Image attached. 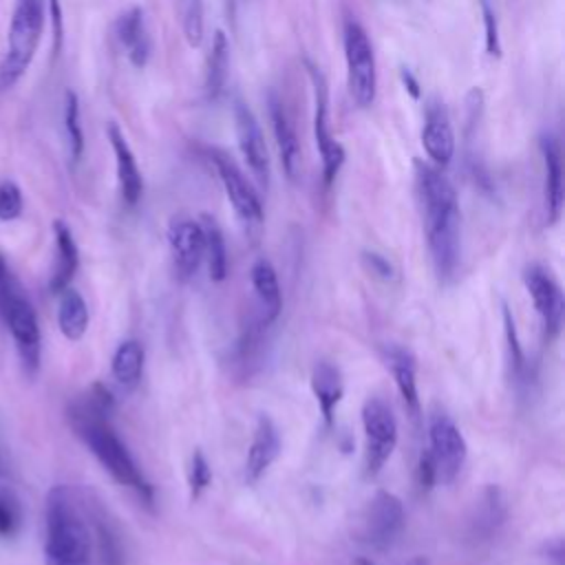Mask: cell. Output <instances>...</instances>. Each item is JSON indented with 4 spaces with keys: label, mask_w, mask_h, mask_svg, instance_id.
<instances>
[{
    "label": "cell",
    "mask_w": 565,
    "mask_h": 565,
    "mask_svg": "<svg viewBox=\"0 0 565 565\" xmlns=\"http://www.w3.org/2000/svg\"><path fill=\"white\" fill-rule=\"evenodd\" d=\"M113 406L110 393L95 384L90 395L68 411V422L75 435L84 441V446L93 452V457L102 463V468L124 488H130L139 499L148 505L154 501V492L150 481L139 470L126 444L117 437L113 426L108 424V413Z\"/></svg>",
    "instance_id": "cell-1"
},
{
    "label": "cell",
    "mask_w": 565,
    "mask_h": 565,
    "mask_svg": "<svg viewBox=\"0 0 565 565\" xmlns=\"http://www.w3.org/2000/svg\"><path fill=\"white\" fill-rule=\"evenodd\" d=\"M415 185L435 274L450 280L461 258V210L452 183L437 166L415 159Z\"/></svg>",
    "instance_id": "cell-2"
},
{
    "label": "cell",
    "mask_w": 565,
    "mask_h": 565,
    "mask_svg": "<svg viewBox=\"0 0 565 565\" xmlns=\"http://www.w3.org/2000/svg\"><path fill=\"white\" fill-rule=\"evenodd\" d=\"M93 552L88 503L75 488L53 486L44 503V565H90Z\"/></svg>",
    "instance_id": "cell-3"
},
{
    "label": "cell",
    "mask_w": 565,
    "mask_h": 565,
    "mask_svg": "<svg viewBox=\"0 0 565 565\" xmlns=\"http://www.w3.org/2000/svg\"><path fill=\"white\" fill-rule=\"evenodd\" d=\"M46 20V0H15L7 33V49L0 60V93L13 88L29 71Z\"/></svg>",
    "instance_id": "cell-4"
},
{
    "label": "cell",
    "mask_w": 565,
    "mask_h": 565,
    "mask_svg": "<svg viewBox=\"0 0 565 565\" xmlns=\"http://www.w3.org/2000/svg\"><path fill=\"white\" fill-rule=\"evenodd\" d=\"M349 97L358 108H369L377 95V62L366 29L349 18L342 26Z\"/></svg>",
    "instance_id": "cell-5"
},
{
    "label": "cell",
    "mask_w": 565,
    "mask_h": 565,
    "mask_svg": "<svg viewBox=\"0 0 565 565\" xmlns=\"http://www.w3.org/2000/svg\"><path fill=\"white\" fill-rule=\"evenodd\" d=\"M305 68H307L311 95H313V141H316V150H318L320 163H322V181H324V185H331L335 181L340 168L344 166L347 154H344L342 143L333 137V130H331L327 77L311 60H305Z\"/></svg>",
    "instance_id": "cell-6"
},
{
    "label": "cell",
    "mask_w": 565,
    "mask_h": 565,
    "mask_svg": "<svg viewBox=\"0 0 565 565\" xmlns=\"http://www.w3.org/2000/svg\"><path fill=\"white\" fill-rule=\"evenodd\" d=\"M364 428V470L375 477L391 459L397 446V422L391 406L380 397H369L362 404Z\"/></svg>",
    "instance_id": "cell-7"
},
{
    "label": "cell",
    "mask_w": 565,
    "mask_h": 565,
    "mask_svg": "<svg viewBox=\"0 0 565 565\" xmlns=\"http://www.w3.org/2000/svg\"><path fill=\"white\" fill-rule=\"evenodd\" d=\"M428 455L435 468V481L441 483H452L466 463V437L446 413H433L428 417Z\"/></svg>",
    "instance_id": "cell-8"
},
{
    "label": "cell",
    "mask_w": 565,
    "mask_h": 565,
    "mask_svg": "<svg viewBox=\"0 0 565 565\" xmlns=\"http://www.w3.org/2000/svg\"><path fill=\"white\" fill-rule=\"evenodd\" d=\"M404 530V508L402 501L386 490L373 494L360 514L358 539L371 550H388Z\"/></svg>",
    "instance_id": "cell-9"
},
{
    "label": "cell",
    "mask_w": 565,
    "mask_h": 565,
    "mask_svg": "<svg viewBox=\"0 0 565 565\" xmlns=\"http://www.w3.org/2000/svg\"><path fill=\"white\" fill-rule=\"evenodd\" d=\"M0 322H4V327L11 331L22 369L26 371L29 377H33L42 360V333H40L38 313L22 289L9 300Z\"/></svg>",
    "instance_id": "cell-10"
},
{
    "label": "cell",
    "mask_w": 565,
    "mask_h": 565,
    "mask_svg": "<svg viewBox=\"0 0 565 565\" xmlns=\"http://www.w3.org/2000/svg\"><path fill=\"white\" fill-rule=\"evenodd\" d=\"M207 157L218 174V181L223 185V192L236 212V216L247 227H258L263 223V201L249 179L243 174V170L236 166L232 157H227L218 148H207Z\"/></svg>",
    "instance_id": "cell-11"
},
{
    "label": "cell",
    "mask_w": 565,
    "mask_h": 565,
    "mask_svg": "<svg viewBox=\"0 0 565 565\" xmlns=\"http://www.w3.org/2000/svg\"><path fill=\"white\" fill-rule=\"evenodd\" d=\"M523 285L534 302V309L541 318V324L545 329L547 338H556L563 324V313H565V300L558 282L554 276L541 267V265H527L523 271Z\"/></svg>",
    "instance_id": "cell-12"
},
{
    "label": "cell",
    "mask_w": 565,
    "mask_h": 565,
    "mask_svg": "<svg viewBox=\"0 0 565 565\" xmlns=\"http://www.w3.org/2000/svg\"><path fill=\"white\" fill-rule=\"evenodd\" d=\"M234 132H236V143L238 150L249 168V172L254 174V179L267 188L269 185V152H267V143L260 130L258 119L254 117L252 108L247 104H243L241 99H234Z\"/></svg>",
    "instance_id": "cell-13"
},
{
    "label": "cell",
    "mask_w": 565,
    "mask_h": 565,
    "mask_svg": "<svg viewBox=\"0 0 565 565\" xmlns=\"http://www.w3.org/2000/svg\"><path fill=\"white\" fill-rule=\"evenodd\" d=\"M168 245L174 271L181 280L196 274L203 263V227L190 216H174L168 225Z\"/></svg>",
    "instance_id": "cell-14"
},
{
    "label": "cell",
    "mask_w": 565,
    "mask_h": 565,
    "mask_svg": "<svg viewBox=\"0 0 565 565\" xmlns=\"http://www.w3.org/2000/svg\"><path fill=\"white\" fill-rule=\"evenodd\" d=\"M422 146L428 159L437 168H446L455 157V130L444 102L433 99L424 110V126H422Z\"/></svg>",
    "instance_id": "cell-15"
},
{
    "label": "cell",
    "mask_w": 565,
    "mask_h": 565,
    "mask_svg": "<svg viewBox=\"0 0 565 565\" xmlns=\"http://www.w3.org/2000/svg\"><path fill=\"white\" fill-rule=\"evenodd\" d=\"M267 110H269V121H271V132L276 139L280 168L289 181H296L300 174V141H298L294 121H291L282 99L276 93H271L267 97Z\"/></svg>",
    "instance_id": "cell-16"
},
{
    "label": "cell",
    "mask_w": 565,
    "mask_h": 565,
    "mask_svg": "<svg viewBox=\"0 0 565 565\" xmlns=\"http://www.w3.org/2000/svg\"><path fill=\"white\" fill-rule=\"evenodd\" d=\"M108 135V143L115 157V170H117V183H119V194L124 199L126 205H137L141 194H143V179H141V170L137 166V159L124 137V132L119 130L117 124H108L106 128Z\"/></svg>",
    "instance_id": "cell-17"
},
{
    "label": "cell",
    "mask_w": 565,
    "mask_h": 565,
    "mask_svg": "<svg viewBox=\"0 0 565 565\" xmlns=\"http://www.w3.org/2000/svg\"><path fill=\"white\" fill-rule=\"evenodd\" d=\"M539 150H541L543 170H545V188H543L545 223L554 225L563 212V159H561L558 139L552 132L541 135Z\"/></svg>",
    "instance_id": "cell-18"
},
{
    "label": "cell",
    "mask_w": 565,
    "mask_h": 565,
    "mask_svg": "<svg viewBox=\"0 0 565 565\" xmlns=\"http://www.w3.org/2000/svg\"><path fill=\"white\" fill-rule=\"evenodd\" d=\"M115 38L119 46L126 51L130 64L135 68H143L152 55V40L146 26L143 9L130 7L115 20Z\"/></svg>",
    "instance_id": "cell-19"
},
{
    "label": "cell",
    "mask_w": 565,
    "mask_h": 565,
    "mask_svg": "<svg viewBox=\"0 0 565 565\" xmlns=\"http://www.w3.org/2000/svg\"><path fill=\"white\" fill-rule=\"evenodd\" d=\"M280 452V433L271 417L260 415L252 435V444L247 448V459H245V479L249 483H256L267 468L276 461Z\"/></svg>",
    "instance_id": "cell-20"
},
{
    "label": "cell",
    "mask_w": 565,
    "mask_h": 565,
    "mask_svg": "<svg viewBox=\"0 0 565 565\" xmlns=\"http://www.w3.org/2000/svg\"><path fill=\"white\" fill-rule=\"evenodd\" d=\"M53 236H55V260H53L49 289H51V294H60L71 285V280L77 274L79 249L73 238V232L60 218L53 223Z\"/></svg>",
    "instance_id": "cell-21"
},
{
    "label": "cell",
    "mask_w": 565,
    "mask_h": 565,
    "mask_svg": "<svg viewBox=\"0 0 565 565\" xmlns=\"http://www.w3.org/2000/svg\"><path fill=\"white\" fill-rule=\"evenodd\" d=\"M384 362L391 369L395 386L411 413H419V393H417V364L408 349L388 344L384 349Z\"/></svg>",
    "instance_id": "cell-22"
},
{
    "label": "cell",
    "mask_w": 565,
    "mask_h": 565,
    "mask_svg": "<svg viewBox=\"0 0 565 565\" xmlns=\"http://www.w3.org/2000/svg\"><path fill=\"white\" fill-rule=\"evenodd\" d=\"M249 278H252V287L256 291V298H258L263 322L269 324L278 318V313L282 309V296H280L276 269L267 258H258L252 265Z\"/></svg>",
    "instance_id": "cell-23"
},
{
    "label": "cell",
    "mask_w": 565,
    "mask_h": 565,
    "mask_svg": "<svg viewBox=\"0 0 565 565\" xmlns=\"http://www.w3.org/2000/svg\"><path fill=\"white\" fill-rule=\"evenodd\" d=\"M311 391L324 417V424L333 422V413L344 395V384L338 366L331 362H318L311 371Z\"/></svg>",
    "instance_id": "cell-24"
},
{
    "label": "cell",
    "mask_w": 565,
    "mask_h": 565,
    "mask_svg": "<svg viewBox=\"0 0 565 565\" xmlns=\"http://www.w3.org/2000/svg\"><path fill=\"white\" fill-rule=\"evenodd\" d=\"M227 77H230V42L223 31H216L205 60V79H203V90L210 102L223 95L227 86Z\"/></svg>",
    "instance_id": "cell-25"
},
{
    "label": "cell",
    "mask_w": 565,
    "mask_h": 565,
    "mask_svg": "<svg viewBox=\"0 0 565 565\" xmlns=\"http://www.w3.org/2000/svg\"><path fill=\"white\" fill-rule=\"evenodd\" d=\"M57 296H60V302H57V327H60V331H62V335L66 340L77 342V340L84 338V333L88 329V307H86V300L73 287H66Z\"/></svg>",
    "instance_id": "cell-26"
},
{
    "label": "cell",
    "mask_w": 565,
    "mask_h": 565,
    "mask_svg": "<svg viewBox=\"0 0 565 565\" xmlns=\"http://www.w3.org/2000/svg\"><path fill=\"white\" fill-rule=\"evenodd\" d=\"M143 362H146V351L139 340H124L113 353L110 360V373L115 382L130 391L139 384L141 373H143Z\"/></svg>",
    "instance_id": "cell-27"
},
{
    "label": "cell",
    "mask_w": 565,
    "mask_h": 565,
    "mask_svg": "<svg viewBox=\"0 0 565 565\" xmlns=\"http://www.w3.org/2000/svg\"><path fill=\"white\" fill-rule=\"evenodd\" d=\"M203 260H207V271L214 282H221L227 276V249L218 223L212 216H203Z\"/></svg>",
    "instance_id": "cell-28"
},
{
    "label": "cell",
    "mask_w": 565,
    "mask_h": 565,
    "mask_svg": "<svg viewBox=\"0 0 565 565\" xmlns=\"http://www.w3.org/2000/svg\"><path fill=\"white\" fill-rule=\"evenodd\" d=\"M64 130L68 139V157L71 163H79L84 157V128H82V115H79V99L73 90H66L64 95Z\"/></svg>",
    "instance_id": "cell-29"
},
{
    "label": "cell",
    "mask_w": 565,
    "mask_h": 565,
    "mask_svg": "<svg viewBox=\"0 0 565 565\" xmlns=\"http://www.w3.org/2000/svg\"><path fill=\"white\" fill-rule=\"evenodd\" d=\"M24 525V510L20 497L0 486V539H15Z\"/></svg>",
    "instance_id": "cell-30"
},
{
    "label": "cell",
    "mask_w": 565,
    "mask_h": 565,
    "mask_svg": "<svg viewBox=\"0 0 565 565\" xmlns=\"http://www.w3.org/2000/svg\"><path fill=\"white\" fill-rule=\"evenodd\" d=\"M181 29L190 46L199 49L205 35V9L203 0H183L181 2Z\"/></svg>",
    "instance_id": "cell-31"
},
{
    "label": "cell",
    "mask_w": 565,
    "mask_h": 565,
    "mask_svg": "<svg viewBox=\"0 0 565 565\" xmlns=\"http://www.w3.org/2000/svg\"><path fill=\"white\" fill-rule=\"evenodd\" d=\"M481 22H483V46L490 57H501V31H499V18L494 11V4L490 0H479Z\"/></svg>",
    "instance_id": "cell-32"
},
{
    "label": "cell",
    "mask_w": 565,
    "mask_h": 565,
    "mask_svg": "<svg viewBox=\"0 0 565 565\" xmlns=\"http://www.w3.org/2000/svg\"><path fill=\"white\" fill-rule=\"evenodd\" d=\"M212 481V470L201 450H194L192 461H190V472H188V486H190V499H199L203 490Z\"/></svg>",
    "instance_id": "cell-33"
},
{
    "label": "cell",
    "mask_w": 565,
    "mask_h": 565,
    "mask_svg": "<svg viewBox=\"0 0 565 565\" xmlns=\"http://www.w3.org/2000/svg\"><path fill=\"white\" fill-rule=\"evenodd\" d=\"M22 192L13 181H0V221H15L22 214Z\"/></svg>",
    "instance_id": "cell-34"
},
{
    "label": "cell",
    "mask_w": 565,
    "mask_h": 565,
    "mask_svg": "<svg viewBox=\"0 0 565 565\" xmlns=\"http://www.w3.org/2000/svg\"><path fill=\"white\" fill-rule=\"evenodd\" d=\"M20 289H22V287H20L18 278L13 276L11 267L7 265V258L0 254V318H2V313H4V309H7V305H9V300H11Z\"/></svg>",
    "instance_id": "cell-35"
},
{
    "label": "cell",
    "mask_w": 565,
    "mask_h": 565,
    "mask_svg": "<svg viewBox=\"0 0 565 565\" xmlns=\"http://www.w3.org/2000/svg\"><path fill=\"white\" fill-rule=\"evenodd\" d=\"M49 13H51V24H53V55L60 53L62 40H64V15H62V4L60 0H46Z\"/></svg>",
    "instance_id": "cell-36"
},
{
    "label": "cell",
    "mask_w": 565,
    "mask_h": 565,
    "mask_svg": "<svg viewBox=\"0 0 565 565\" xmlns=\"http://www.w3.org/2000/svg\"><path fill=\"white\" fill-rule=\"evenodd\" d=\"M399 79H402V86L406 88V93H408L413 99H419V97H422L419 79L413 75L411 68H399Z\"/></svg>",
    "instance_id": "cell-37"
},
{
    "label": "cell",
    "mask_w": 565,
    "mask_h": 565,
    "mask_svg": "<svg viewBox=\"0 0 565 565\" xmlns=\"http://www.w3.org/2000/svg\"><path fill=\"white\" fill-rule=\"evenodd\" d=\"M364 258L369 260V265H371V269H373V271L382 274L384 278H388V276H391V265H388L382 256H377V254H366Z\"/></svg>",
    "instance_id": "cell-38"
}]
</instances>
